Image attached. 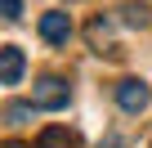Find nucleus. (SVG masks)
<instances>
[{
  "label": "nucleus",
  "instance_id": "1",
  "mask_svg": "<svg viewBox=\"0 0 152 148\" xmlns=\"http://www.w3.org/2000/svg\"><path fill=\"white\" fill-rule=\"evenodd\" d=\"M67 99H72V90L63 77H40L31 90V108H67Z\"/></svg>",
  "mask_w": 152,
  "mask_h": 148
},
{
  "label": "nucleus",
  "instance_id": "5",
  "mask_svg": "<svg viewBox=\"0 0 152 148\" xmlns=\"http://www.w3.org/2000/svg\"><path fill=\"white\" fill-rule=\"evenodd\" d=\"M36 148H81V135L67 130V126H49V130H40Z\"/></svg>",
  "mask_w": 152,
  "mask_h": 148
},
{
  "label": "nucleus",
  "instance_id": "2",
  "mask_svg": "<svg viewBox=\"0 0 152 148\" xmlns=\"http://www.w3.org/2000/svg\"><path fill=\"white\" fill-rule=\"evenodd\" d=\"M148 99H152V94H148V85H143L139 77H125V81L116 85V103H121L125 112H143Z\"/></svg>",
  "mask_w": 152,
  "mask_h": 148
},
{
  "label": "nucleus",
  "instance_id": "8",
  "mask_svg": "<svg viewBox=\"0 0 152 148\" xmlns=\"http://www.w3.org/2000/svg\"><path fill=\"white\" fill-rule=\"evenodd\" d=\"M99 148H125V139H121V135H107V139H103Z\"/></svg>",
  "mask_w": 152,
  "mask_h": 148
},
{
  "label": "nucleus",
  "instance_id": "3",
  "mask_svg": "<svg viewBox=\"0 0 152 148\" xmlns=\"http://www.w3.org/2000/svg\"><path fill=\"white\" fill-rule=\"evenodd\" d=\"M40 36H45L49 45H67V36H72V18H67L63 9L40 14Z\"/></svg>",
  "mask_w": 152,
  "mask_h": 148
},
{
  "label": "nucleus",
  "instance_id": "6",
  "mask_svg": "<svg viewBox=\"0 0 152 148\" xmlns=\"http://www.w3.org/2000/svg\"><path fill=\"white\" fill-rule=\"evenodd\" d=\"M0 18H23V0H0Z\"/></svg>",
  "mask_w": 152,
  "mask_h": 148
},
{
  "label": "nucleus",
  "instance_id": "4",
  "mask_svg": "<svg viewBox=\"0 0 152 148\" xmlns=\"http://www.w3.org/2000/svg\"><path fill=\"white\" fill-rule=\"evenodd\" d=\"M23 72H27L23 49H18V45H5V49H0V85H18Z\"/></svg>",
  "mask_w": 152,
  "mask_h": 148
},
{
  "label": "nucleus",
  "instance_id": "7",
  "mask_svg": "<svg viewBox=\"0 0 152 148\" xmlns=\"http://www.w3.org/2000/svg\"><path fill=\"white\" fill-rule=\"evenodd\" d=\"M125 23H130V27H143V9L130 5V9H125Z\"/></svg>",
  "mask_w": 152,
  "mask_h": 148
},
{
  "label": "nucleus",
  "instance_id": "9",
  "mask_svg": "<svg viewBox=\"0 0 152 148\" xmlns=\"http://www.w3.org/2000/svg\"><path fill=\"white\" fill-rule=\"evenodd\" d=\"M0 148H23V144H0Z\"/></svg>",
  "mask_w": 152,
  "mask_h": 148
}]
</instances>
